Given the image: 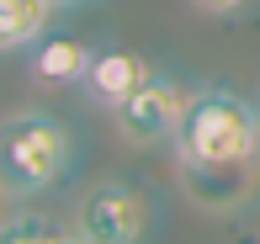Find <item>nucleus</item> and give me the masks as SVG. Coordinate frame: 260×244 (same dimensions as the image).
Masks as SVG:
<instances>
[{"mask_svg": "<svg viewBox=\"0 0 260 244\" xmlns=\"http://www.w3.org/2000/svg\"><path fill=\"white\" fill-rule=\"evenodd\" d=\"M170 144H175L181 170L255 165L260 159V112H255V101L234 96L229 85H202V90H191L186 117Z\"/></svg>", "mask_w": 260, "mask_h": 244, "instance_id": "obj_1", "label": "nucleus"}, {"mask_svg": "<svg viewBox=\"0 0 260 244\" xmlns=\"http://www.w3.org/2000/svg\"><path fill=\"white\" fill-rule=\"evenodd\" d=\"M75 170V138L48 112H11L0 117V181L16 196H38L64 186Z\"/></svg>", "mask_w": 260, "mask_h": 244, "instance_id": "obj_2", "label": "nucleus"}, {"mask_svg": "<svg viewBox=\"0 0 260 244\" xmlns=\"http://www.w3.org/2000/svg\"><path fill=\"white\" fill-rule=\"evenodd\" d=\"M154 228V207L127 181H96L75 202V234L90 244H144Z\"/></svg>", "mask_w": 260, "mask_h": 244, "instance_id": "obj_3", "label": "nucleus"}, {"mask_svg": "<svg viewBox=\"0 0 260 244\" xmlns=\"http://www.w3.org/2000/svg\"><path fill=\"white\" fill-rule=\"evenodd\" d=\"M186 101H191V90H186L181 80L149 75L122 107H112V122H117V133H122L127 144L154 149V144H165V138H175V127H181V117H186Z\"/></svg>", "mask_w": 260, "mask_h": 244, "instance_id": "obj_4", "label": "nucleus"}, {"mask_svg": "<svg viewBox=\"0 0 260 244\" xmlns=\"http://www.w3.org/2000/svg\"><path fill=\"white\" fill-rule=\"evenodd\" d=\"M27 53H32V59H27V75L38 80L43 90L85 85V69H90V59H96V48H90L80 32H43Z\"/></svg>", "mask_w": 260, "mask_h": 244, "instance_id": "obj_5", "label": "nucleus"}, {"mask_svg": "<svg viewBox=\"0 0 260 244\" xmlns=\"http://www.w3.org/2000/svg\"><path fill=\"white\" fill-rule=\"evenodd\" d=\"M149 75H154V69H149L144 53H133V48H96V59L85 69V96L112 112V107H122Z\"/></svg>", "mask_w": 260, "mask_h": 244, "instance_id": "obj_6", "label": "nucleus"}, {"mask_svg": "<svg viewBox=\"0 0 260 244\" xmlns=\"http://www.w3.org/2000/svg\"><path fill=\"white\" fill-rule=\"evenodd\" d=\"M58 0H0V53H27L48 32Z\"/></svg>", "mask_w": 260, "mask_h": 244, "instance_id": "obj_7", "label": "nucleus"}, {"mask_svg": "<svg viewBox=\"0 0 260 244\" xmlns=\"http://www.w3.org/2000/svg\"><path fill=\"white\" fill-rule=\"evenodd\" d=\"M64 234H58L53 223H43V218H11L6 228H0V244H58Z\"/></svg>", "mask_w": 260, "mask_h": 244, "instance_id": "obj_8", "label": "nucleus"}, {"mask_svg": "<svg viewBox=\"0 0 260 244\" xmlns=\"http://www.w3.org/2000/svg\"><path fill=\"white\" fill-rule=\"evenodd\" d=\"M250 0H191V11H202V16H234V11H244Z\"/></svg>", "mask_w": 260, "mask_h": 244, "instance_id": "obj_9", "label": "nucleus"}, {"mask_svg": "<svg viewBox=\"0 0 260 244\" xmlns=\"http://www.w3.org/2000/svg\"><path fill=\"white\" fill-rule=\"evenodd\" d=\"M11 218H16V191H11V186L0 181V228H6Z\"/></svg>", "mask_w": 260, "mask_h": 244, "instance_id": "obj_10", "label": "nucleus"}, {"mask_svg": "<svg viewBox=\"0 0 260 244\" xmlns=\"http://www.w3.org/2000/svg\"><path fill=\"white\" fill-rule=\"evenodd\" d=\"M58 244H90V239H80V234H64V239H58Z\"/></svg>", "mask_w": 260, "mask_h": 244, "instance_id": "obj_11", "label": "nucleus"}, {"mask_svg": "<svg viewBox=\"0 0 260 244\" xmlns=\"http://www.w3.org/2000/svg\"><path fill=\"white\" fill-rule=\"evenodd\" d=\"M58 6H75V0H58Z\"/></svg>", "mask_w": 260, "mask_h": 244, "instance_id": "obj_12", "label": "nucleus"}, {"mask_svg": "<svg viewBox=\"0 0 260 244\" xmlns=\"http://www.w3.org/2000/svg\"><path fill=\"white\" fill-rule=\"evenodd\" d=\"M255 112H260V101H255Z\"/></svg>", "mask_w": 260, "mask_h": 244, "instance_id": "obj_13", "label": "nucleus"}]
</instances>
